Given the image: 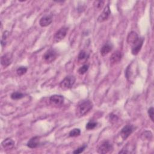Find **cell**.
<instances>
[{"label":"cell","mask_w":154,"mask_h":154,"mask_svg":"<svg viewBox=\"0 0 154 154\" xmlns=\"http://www.w3.org/2000/svg\"><path fill=\"white\" fill-rule=\"evenodd\" d=\"M93 108V103L89 100L80 102L76 109L77 116L81 117L88 113Z\"/></svg>","instance_id":"6da1fadb"},{"label":"cell","mask_w":154,"mask_h":154,"mask_svg":"<svg viewBox=\"0 0 154 154\" xmlns=\"http://www.w3.org/2000/svg\"><path fill=\"white\" fill-rule=\"evenodd\" d=\"M75 82V78L74 76L69 75L65 77L60 84L61 89L63 90H68L72 88Z\"/></svg>","instance_id":"7a4b0ae2"},{"label":"cell","mask_w":154,"mask_h":154,"mask_svg":"<svg viewBox=\"0 0 154 154\" xmlns=\"http://www.w3.org/2000/svg\"><path fill=\"white\" fill-rule=\"evenodd\" d=\"M113 145L108 141H104L98 146V152L99 153H107L113 150Z\"/></svg>","instance_id":"3957f363"},{"label":"cell","mask_w":154,"mask_h":154,"mask_svg":"<svg viewBox=\"0 0 154 154\" xmlns=\"http://www.w3.org/2000/svg\"><path fill=\"white\" fill-rule=\"evenodd\" d=\"M68 32V28L66 27H62L56 33L54 36V42L55 43H57L62 41L66 37Z\"/></svg>","instance_id":"277c9868"},{"label":"cell","mask_w":154,"mask_h":154,"mask_svg":"<svg viewBox=\"0 0 154 154\" xmlns=\"http://www.w3.org/2000/svg\"><path fill=\"white\" fill-rule=\"evenodd\" d=\"M57 56V52L53 49H50L45 53V54L43 56V58L46 62L51 63L56 59Z\"/></svg>","instance_id":"5b68a950"},{"label":"cell","mask_w":154,"mask_h":154,"mask_svg":"<svg viewBox=\"0 0 154 154\" xmlns=\"http://www.w3.org/2000/svg\"><path fill=\"white\" fill-rule=\"evenodd\" d=\"M51 104L56 107H60L64 102V98L62 95H53L50 98Z\"/></svg>","instance_id":"8992f818"},{"label":"cell","mask_w":154,"mask_h":154,"mask_svg":"<svg viewBox=\"0 0 154 154\" xmlns=\"http://www.w3.org/2000/svg\"><path fill=\"white\" fill-rule=\"evenodd\" d=\"M143 42H144V39L138 38V40L132 45L131 52L133 55L135 56L138 54V53L140 51V50L141 49Z\"/></svg>","instance_id":"52a82bcc"},{"label":"cell","mask_w":154,"mask_h":154,"mask_svg":"<svg viewBox=\"0 0 154 154\" xmlns=\"http://www.w3.org/2000/svg\"><path fill=\"white\" fill-rule=\"evenodd\" d=\"M134 128L132 125H128L125 126L120 131V135L123 140H126L132 132Z\"/></svg>","instance_id":"ba28073f"},{"label":"cell","mask_w":154,"mask_h":154,"mask_svg":"<svg viewBox=\"0 0 154 154\" xmlns=\"http://www.w3.org/2000/svg\"><path fill=\"white\" fill-rule=\"evenodd\" d=\"M110 14H111V12H110V7H109V5H107L104 8L101 14L98 18V21L99 23H103L106 20H108Z\"/></svg>","instance_id":"9c48e42d"},{"label":"cell","mask_w":154,"mask_h":154,"mask_svg":"<svg viewBox=\"0 0 154 154\" xmlns=\"http://www.w3.org/2000/svg\"><path fill=\"white\" fill-rule=\"evenodd\" d=\"M12 62V55L10 53H7L3 55L1 58V63L2 65L6 68L9 66Z\"/></svg>","instance_id":"30bf717a"},{"label":"cell","mask_w":154,"mask_h":154,"mask_svg":"<svg viewBox=\"0 0 154 154\" xmlns=\"http://www.w3.org/2000/svg\"><path fill=\"white\" fill-rule=\"evenodd\" d=\"M53 22V18L50 15H45L43 17L40 21H39V24L41 27H45L48 26H50Z\"/></svg>","instance_id":"8fae6325"},{"label":"cell","mask_w":154,"mask_h":154,"mask_svg":"<svg viewBox=\"0 0 154 154\" xmlns=\"http://www.w3.org/2000/svg\"><path fill=\"white\" fill-rule=\"evenodd\" d=\"M122 59V53L121 52L117 51L112 54L110 57V61L111 64H116L119 63Z\"/></svg>","instance_id":"7c38bea8"},{"label":"cell","mask_w":154,"mask_h":154,"mask_svg":"<svg viewBox=\"0 0 154 154\" xmlns=\"http://www.w3.org/2000/svg\"><path fill=\"white\" fill-rule=\"evenodd\" d=\"M2 146L4 149H5L6 150H11V149H12L14 146H15V141L10 138H6L5 139L2 143Z\"/></svg>","instance_id":"4fadbf2b"},{"label":"cell","mask_w":154,"mask_h":154,"mask_svg":"<svg viewBox=\"0 0 154 154\" xmlns=\"http://www.w3.org/2000/svg\"><path fill=\"white\" fill-rule=\"evenodd\" d=\"M39 137H34L32 138L27 143V146L30 148L34 149L37 147L39 144Z\"/></svg>","instance_id":"5bb4252c"},{"label":"cell","mask_w":154,"mask_h":154,"mask_svg":"<svg viewBox=\"0 0 154 154\" xmlns=\"http://www.w3.org/2000/svg\"><path fill=\"white\" fill-rule=\"evenodd\" d=\"M138 36L137 33L135 32H131L127 37V42L129 44L132 45L138 40Z\"/></svg>","instance_id":"9a60e30c"},{"label":"cell","mask_w":154,"mask_h":154,"mask_svg":"<svg viewBox=\"0 0 154 154\" xmlns=\"http://www.w3.org/2000/svg\"><path fill=\"white\" fill-rule=\"evenodd\" d=\"M113 47L110 44H105L101 50V54L102 56H106L107 54H108L111 50H112Z\"/></svg>","instance_id":"2e32d148"},{"label":"cell","mask_w":154,"mask_h":154,"mask_svg":"<svg viewBox=\"0 0 154 154\" xmlns=\"http://www.w3.org/2000/svg\"><path fill=\"white\" fill-rule=\"evenodd\" d=\"M89 56L87 55V53L85 52L84 51H81L79 55H78V61L79 62H83L86 60H87V58H88Z\"/></svg>","instance_id":"e0dca14e"},{"label":"cell","mask_w":154,"mask_h":154,"mask_svg":"<svg viewBox=\"0 0 154 154\" xmlns=\"http://www.w3.org/2000/svg\"><path fill=\"white\" fill-rule=\"evenodd\" d=\"M24 97V95L21 92H14L11 95V98L14 100H18L23 98Z\"/></svg>","instance_id":"ac0fdd59"},{"label":"cell","mask_w":154,"mask_h":154,"mask_svg":"<svg viewBox=\"0 0 154 154\" xmlns=\"http://www.w3.org/2000/svg\"><path fill=\"white\" fill-rule=\"evenodd\" d=\"M81 131L78 128H75L70 131L69 132V136L71 137H76L80 135Z\"/></svg>","instance_id":"d6986e66"},{"label":"cell","mask_w":154,"mask_h":154,"mask_svg":"<svg viewBox=\"0 0 154 154\" xmlns=\"http://www.w3.org/2000/svg\"><path fill=\"white\" fill-rule=\"evenodd\" d=\"M9 33L7 31L4 32L3 36H2V47L6 46V43H7V39L9 36Z\"/></svg>","instance_id":"ffe728a7"},{"label":"cell","mask_w":154,"mask_h":154,"mask_svg":"<svg viewBox=\"0 0 154 154\" xmlns=\"http://www.w3.org/2000/svg\"><path fill=\"white\" fill-rule=\"evenodd\" d=\"M96 126H97V123L96 122L90 121L87 123L86 128L88 130H91V129H93Z\"/></svg>","instance_id":"44dd1931"},{"label":"cell","mask_w":154,"mask_h":154,"mask_svg":"<svg viewBox=\"0 0 154 154\" xmlns=\"http://www.w3.org/2000/svg\"><path fill=\"white\" fill-rule=\"evenodd\" d=\"M27 71V68L26 67H20L17 69V73L18 75L22 76L24 75Z\"/></svg>","instance_id":"7402d4cb"},{"label":"cell","mask_w":154,"mask_h":154,"mask_svg":"<svg viewBox=\"0 0 154 154\" xmlns=\"http://www.w3.org/2000/svg\"><path fill=\"white\" fill-rule=\"evenodd\" d=\"M89 69V65H84L83 66H82L79 69H78V73L80 75H83L86 72H87V71Z\"/></svg>","instance_id":"603a6c76"},{"label":"cell","mask_w":154,"mask_h":154,"mask_svg":"<svg viewBox=\"0 0 154 154\" xmlns=\"http://www.w3.org/2000/svg\"><path fill=\"white\" fill-rule=\"evenodd\" d=\"M104 5V1H99V2H94V7L97 10H100L102 8L103 6Z\"/></svg>","instance_id":"cb8c5ba5"},{"label":"cell","mask_w":154,"mask_h":154,"mask_svg":"<svg viewBox=\"0 0 154 154\" xmlns=\"http://www.w3.org/2000/svg\"><path fill=\"white\" fill-rule=\"evenodd\" d=\"M142 136H144V139L150 140L152 137V134L150 131H145L142 134Z\"/></svg>","instance_id":"d4e9b609"},{"label":"cell","mask_w":154,"mask_h":154,"mask_svg":"<svg viewBox=\"0 0 154 154\" xmlns=\"http://www.w3.org/2000/svg\"><path fill=\"white\" fill-rule=\"evenodd\" d=\"M86 147H87V146H86V145L83 146H81V147H80L78 148V149H76L75 150H74V151L73 152V153H76V154L81 153H82V152L85 150V149H86Z\"/></svg>","instance_id":"484cf974"},{"label":"cell","mask_w":154,"mask_h":154,"mask_svg":"<svg viewBox=\"0 0 154 154\" xmlns=\"http://www.w3.org/2000/svg\"><path fill=\"white\" fill-rule=\"evenodd\" d=\"M148 114L149 116V117L150 118L152 122H153L154 119H153V116H154V114H153V107H150L149 110H148Z\"/></svg>","instance_id":"4316f807"}]
</instances>
